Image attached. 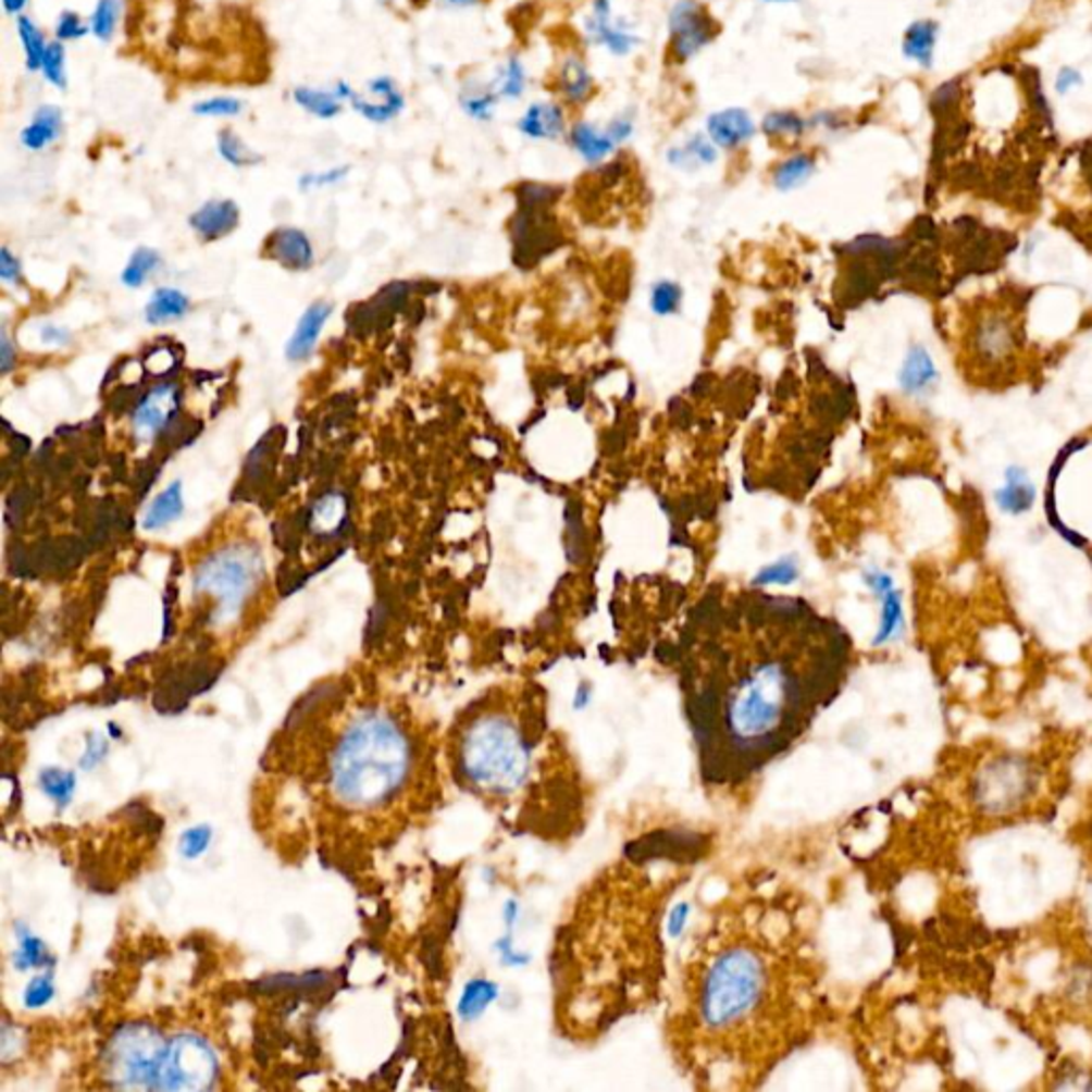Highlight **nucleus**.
<instances>
[{
    "label": "nucleus",
    "mask_w": 1092,
    "mask_h": 1092,
    "mask_svg": "<svg viewBox=\"0 0 1092 1092\" xmlns=\"http://www.w3.org/2000/svg\"><path fill=\"white\" fill-rule=\"evenodd\" d=\"M182 512H184V492H182V483L175 481L152 499V504L148 506V510L144 514L141 528L146 532H159L169 523H173L175 519H179Z\"/></svg>",
    "instance_id": "5701e85b"
},
{
    "label": "nucleus",
    "mask_w": 1092,
    "mask_h": 1092,
    "mask_svg": "<svg viewBox=\"0 0 1092 1092\" xmlns=\"http://www.w3.org/2000/svg\"><path fill=\"white\" fill-rule=\"evenodd\" d=\"M263 576V557L250 545H231L208 555L195 572V594L212 596L216 621L239 612Z\"/></svg>",
    "instance_id": "423d86ee"
},
{
    "label": "nucleus",
    "mask_w": 1092,
    "mask_h": 1092,
    "mask_svg": "<svg viewBox=\"0 0 1092 1092\" xmlns=\"http://www.w3.org/2000/svg\"><path fill=\"white\" fill-rule=\"evenodd\" d=\"M707 135L717 148L736 150L752 141L756 135V122L749 111L741 108L715 111L707 117Z\"/></svg>",
    "instance_id": "ddd939ff"
},
{
    "label": "nucleus",
    "mask_w": 1092,
    "mask_h": 1092,
    "mask_svg": "<svg viewBox=\"0 0 1092 1092\" xmlns=\"http://www.w3.org/2000/svg\"><path fill=\"white\" fill-rule=\"evenodd\" d=\"M193 111L201 117H235L244 111V103L235 97H212L195 103Z\"/></svg>",
    "instance_id": "c03bdc74"
},
{
    "label": "nucleus",
    "mask_w": 1092,
    "mask_h": 1092,
    "mask_svg": "<svg viewBox=\"0 0 1092 1092\" xmlns=\"http://www.w3.org/2000/svg\"><path fill=\"white\" fill-rule=\"evenodd\" d=\"M481 0H444V4L448 7H455V9H466V7H474L479 4Z\"/></svg>",
    "instance_id": "052dcab7"
},
{
    "label": "nucleus",
    "mask_w": 1092,
    "mask_h": 1092,
    "mask_svg": "<svg viewBox=\"0 0 1092 1092\" xmlns=\"http://www.w3.org/2000/svg\"><path fill=\"white\" fill-rule=\"evenodd\" d=\"M816 157L811 154H794L790 159H785L783 163L777 164L774 173H772V182L779 190H794L798 186H803L814 173H816Z\"/></svg>",
    "instance_id": "c85d7f7f"
},
{
    "label": "nucleus",
    "mask_w": 1092,
    "mask_h": 1092,
    "mask_svg": "<svg viewBox=\"0 0 1092 1092\" xmlns=\"http://www.w3.org/2000/svg\"><path fill=\"white\" fill-rule=\"evenodd\" d=\"M717 159V150H715V144L710 141L709 137H703V135H694L687 144L679 146V148H672L668 152V161L679 169H696L700 164H712Z\"/></svg>",
    "instance_id": "c756f323"
},
{
    "label": "nucleus",
    "mask_w": 1092,
    "mask_h": 1092,
    "mask_svg": "<svg viewBox=\"0 0 1092 1092\" xmlns=\"http://www.w3.org/2000/svg\"><path fill=\"white\" fill-rule=\"evenodd\" d=\"M939 381V370L925 346L909 348L903 368L898 372V384L907 395H922Z\"/></svg>",
    "instance_id": "aec40b11"
},
{
    "label": "nucleus",
    "mask_w": 1092,
    "mask_h": 1092,
    "mask_svg": "<svg viewBox=\"0 0 1092 1092\" xmlns=\"http://www.w3.org/2000/svg\"><path fill=\"white\" fill-rule=\"evenodd\" d=\"M120 0H97V7L92 11V17H90V30L92 35L108 44L117 28V20H120Z\"/></svg>",
    "instance_id": "e433bc0d"
},
{
    "label": "nucleus",
    "mask_w": 1092,
    "mask_h": 1092,
    "mask_svg": "<svg viewBox=\"0 0 1092 1092\" xmlns=\"http://www.w3.org/2000/svg\"><path fill=\"white\" fill-rule=\"evenodd\" d=\"M26 4H28V0H2V7L9 15H22Z\"/></svg>",
    "instance_id": "bf43d9fd"
},
{
    "label": "nucleus",
    "mask_w": 1092,
    "mask_h": 1092,
    "mask_svg": "<svg viewBox=\"0 0 1092 1092\" xmlns=\"http://www.w3.org/2000/svg\"><path fill=\"white\" fill-rule=\"evenodd\" d=\"M331 314H333V303H328L325 299L314 301L303 312V317L299 319L297 327L286 344V359L290 363H301L314 352L319 337H321V331L327 325Z\"/></svg>",
    "instance_id": "4468645a"
},
{
    "label": "nucleus",
    "mask_w": 1092,
    "mask_h": 1092,
    "mask_svg": "<svg viewBox=\"0 0 1092 1092\" xmlns=\"http://www.w3.org/2000/svg\"><path fill=\"white\" fill-rule=\"evenodd\" d=\"M0 357H2V372L7 374L11 370V363H13V348H11V342L7 337V331H2V335H0Z\"/></svg>",
    "instance_id": "6e6d98bb"
},
{
    "label": "nucleus",
    "mask_w": 1092,
    "mask_h": 1092,
    "mask_svg": "<svg viewBox=\"0 0 1092 1092\" xmlns=\"http://www.w3.org/2000/svg\"><path fill=\"white\" fill-rule=\"evenodd\" d=\"M216 148H219L220 159L235 169H248V166H257L261 163V157L233 128L219 131Z\"/></svg>",
    "instance_id": "7c9ffc66"
},
{
    "label": "nucleus",
    "mask_w": 1092,
    "mask_h": 1092,
    "mask_svg": "<svg viewBox=\"0 0 1092 1092\" xmlns=\"http://www.w3.org/2000/svg\"><path fill=\"white\" fill-rule=\"evenodd\" d=\"M44 792L58 803V807H66L71 796H73V790H75V777L73 772H66V770H60V768H48L41 772V779H39Z\"/></svg>",
    "instance_id": "58836bf2"
},
{
    "label": "nucleus",
    "mask_w": 1092,
    "mask_h": 1092,
    "mask_svg": "<svg viewBox=\"0 0 1092 1092\" xmlns=\"http://www.w3.org/2000/svg\"><path fill=\"white\" fill-rule=\"evenodd\" d=\"M17 37L22 41V48H24V58H26V69L30 73L35 71H41V64H44V55H46V50H48V44H46V37L41 33V28L26 15H17Z\"/></svg>",
    "instance_id": "473e14b6"
},
{
    "label": "nucleus",
    "mask_w": 1092,
    "mask_h": 1092,
    "mask_svg": "<svg viewBox=\"0 0 1092 1092\" xmlns=\"http://www.w3.org/2000/svg\"><path fill=\"white\" fill-rule=\"evenodd\" d=\"M344 519V499L337 495H328L314 508V528L321 532H331Z\"/></svg>",
    "instance_id": "a18cd8bd"
},
{
    "label": "nucleus",
    "mask_w": 1092,
    "mask_h": 1092,
    "mask_svg": "<svg viewBox=\"0 0 1092 1092\" xmlns=\"http://www.w3.org/2000/svg\"><path fill=\"white\" fill-rule=\"evenodd\" d=\"M62 126H64V117H62L60 108L41 106L33 113L30 122L22 128L20 141L26 150L41 152L58 141V137L62 135Z\"/></svg>",
    "instance_id": "a211bd4d"
},
{
    "label": "nucleus",
    "mask_w": 1092,
    "mask_h": 1092,
    "mask_svg": "<svg viewBox=\"0 0 1092 1092\" xmlns=\"http://www.w3.org/2000/svg\"><path fill=\"white\" fill-rule=\"evenodd\" d=\"M190 310V299L177 288H159L146 306V321L150 325H166L182 321Z\"/></svg>",
    "instance_id": "a878e982"
},
{
    "label": "nucleus",
    "mask_w": 1092,
    "mask_h": 1092,
    "mask_svg": "<svg viewBox=\"0 0 1092 1092\" xmlns=\"http://www.w3.org/2000/svg\"><path fill=\"white\" fill-rule=\"evenodd\" d=\"M210 841H212V830L208 826H197V828L184 832L182 854L186 858H197L199 854H203L210 847Z\"/></svg>",
    "instance_id": "8fccbe9b"
},
{
    "label": "nucleus",
    "mask_w": 1092,
    "mask_h": 1092,
    "mask_svg": "<svg viewBox=\"0 0 1092 1092\" xmlns=\"http://www.w3.org/2000/svg\"><path fill=\"white\" fill-rule=\"evenodd\" d=\"M807 122L794 111H770L762 120V131L768 139L796 141L803 137Z\"/></svg>",
    "instance_id": "f704fd0d"
},
{
    "label": "nucleus",
    "mask_w": 1092,
    "mask_h": 1092,
    "mask_svg": "<svg viewBox=\"0 0 1092 1092\" xmlns=\"http://www.w3.org/2000/svg\"><path fill=\"white\" fill-rule=\"evenodd\" d=\"M41 339L46 344H52V346H64L71 339V335H69L66 328L46 325V327L41 328Z\"/></svg>",
    "instance_id": "5fc2aeb1"
},
{
    "label": "nucleus",
    "mask_w": 1092,
    "mask_h": 1092,
    "mask_svg": "<svg viewBox=\"0 0 1092 1092\" xmlns=\"http://www.w3.org/2000/svg\"><path fill=\"white\" fill-rule=\"evenodd\" d=\"M348 173H350V166H348V164H344V166H333V169H327V171L306 173V175H301V179H299V188H301V190H317V188L335 186V184H339V182H342Z\"/></svg>",
    "instance_id": "de8ad7c7"
},
{
    "label": "nucleus",
    "mask_w": 1092,
    "mask_h": 1092,
    "mask_svg": "<svg viewBox=\"0 0 1092 1092\" xmlns=\"http://www.w3.org/2000/svg\"><path fill=\"white\" fill-rule=\"evenodd\" d=\"M379 2H383V4H386V2H388V0H379Z\"/></svg>",
    "instance_id": "e2e57ef3"
},
{
    "label": "nucleus",
    "mask_w": 1092,
    "mask_h": 1092,
    "mask_svg": "<svg viewBox=\"0 0 1092 1092\" xmlns=\"http://www.w3.org/2000/svg\"><path fill=\"white\" fill-rule=\"evenodd\" d=\"M497 101H499V95L495 92L493 84H483L476 79H470L461 88V95H459V103H461L463 111L479 122L492 120Z\"/></svg>",
    "instance_id": "bb28decb"
},
{
    "label": "nucleus",
    "mask_w": 1092,
    "mask_h": 1092,
    "mask_svg": "<svg viewBox=\"0 0 1092 1092\" xmlns=\"http://www.w3.org/2000/svg\"><path fill=\"white\" fill-rule=\"evenodd\" d=\"M188 222L203 241H216L237 228L239 208L231 199H212L193 212Z\"/></svg>",
    "instance_id": "dca6fc26"
},
{
    "label": "nucleus",
    "mask_w": 1092,
    "mask_h": 1092,
    "mask_svg": "<svg viewBox=\"0 0 1092 1092\" xmlns=\"http://www.w3.org/2000/svg\"><path fill=\"white\" fill-rule=\"evenodd\" d=\"M1022 314L1014 299L990 297L973 306L965 328V355L976 379H1007L1025 350Z\"/></svg>",
    "instance_id": "39448f33"
},
{
    "label": "nucleus",
    "mask_w": 1092,
    "mask_h": 1092,
    "mask_svg": "<svg viewBox=\"0 0 1092 1092\" xmlns=\"http://www.w3.org/2000/svg\"><path fill=\"white\" fill-rule=\"evenodd\" d=\"M632 131H634V122H632L630 117H625V115H623V117L612 120L606 133L612 137V141H615V144H621V141H625V139L632 135Z\"/></svg>",
    "instance_id": "864d4df0"
},
{
    "label": "nucleus",
    "mask_w": 1092,
    "mask_h": 1092,
    "mask_svg": "<svg viewBox=\"0 0 1092 1092\" xmlns=\"http://www.w3.org/2000/svg\"><path fill=\"white\" fill-rule=\"evenodd\" d=\"M328 983H331L328 973L314 971V973H303V976L284 973V976H275V978H265L261 982L252 983V988L259 994H293V996H297V994H317Z\"/></svg>",
    "instance_id": "b1692460"
},
{
    "label": "nucleus",
    "mask_w": 1092,
    "mask_h": 1092,
    "mask_svg": "<svg viewBox=\"0 0 1092 1092\" xmlns=\"http://www.w3.org/2000/svg\"><path fill=\"white\" fill-rule=\"evenodd\" d=\"M865 583L881 598V625L874 643L892 641L903 628V601L890 574L881 570L865 572Z\"/></svg>",
    "instance_id": "2eb2a0df"
},
{
    "label": "nucleus",
    "mask_w": 1092,
    "mask_h": 1092,
    "mask_svg": "<svg viewBox=\"0 0 1092 1092\" xmlns=\"http://www.w3.org/2000/svg\"><path fill=\"white\" fill-rule=\"evenodd\" d=\"M570 144L587 163L592 164L601 163L606 157L612 154V150L617 146L606 131H600L587 122H576L572 126Z\"/></svg>",
    "instance_id": "393cba45"
},
{
    "label": "nucleus",
    "mask_w": 1092,
    "mask_h": 1092,
    "mask_svg": "<svg viewBox=\"0 0 1092 1092\" xmlns=\"http://www.w3.org/2000/svg\"><path fill=\"white\" fill-rule=\"evenodd\" d=\"M268 257L290 272H306L314 265V248L310 237L295 226L275 228L268 244Z\"/></svg>",
    "instance_id": "9b49d317"
},
{
    "label": "nucleus",
    "mask_w": 1092,
    "mask_h": 1092,
    "mask_svg": "<svg viewBox=\"0 0 1092 1092\" xmlns=\"http://www.w3.org/2000/svg\"><path fill=\"white\" fill-rule=\"evenodd\" d=\"M1078 82H1080V75H1078L1076 71H1071V69H1063V71H1060V75H1058V82H1056V84H1058L1060 92H1067V90H1069L1071 86H1076Z\"/></svg>",
    "instance_id": "4d7b16f0"
},
{
    "label": "nucleus",
    "mask_w": 1092,
    "mask_h": 1092,
    "mask_svg": "<svg viewBox=\"0 0 1092 1092\" xmlns=\"http://www.w3.org/2000/svg\"><path fill=\"white\" fill-rule=\"evenodd\" d=\"M495 985L485 980H476V982L468 983L461 1001H459V1014L466 1018V1020H472L476 1018L493 998H495Z\"/></svg>",
    "instance_id": "4c0bfd02"
},
{
    "label": "nucleus",
    "mask_w": 1092,
    "mask_h": 1092,
    "mask_svg": "<svg viewBox=\"0 0 1092 1092\" xmlns=\"http://www.w3.org/2000/svg\"><path fill=\"white\" fill-rule=\"evenodd\" d=\"M777 967L754 943L736 941L710 954L696 990V1025L712 1041L743 1039L777 1005Z\"/></svg>",
    "instance_id": "7ed1b4c3"
},
{
    "label": "nucleus",
    "mask_w": 1092,
    "mask_h": 1092,
    "mask_svg": "<svg viewBox=\"0 0 1092 1092\" xmlns=\"http://www.w3.org/2000/svg\"><path fill=\"white\" fill-rule=\"evenodd\" d=\"M410 749L395 721L365 715L355 721L333 758V790L352 807H376L404 783Z\"/></svg>",
    "instance_id": "20e7f679"
},
{
    "label": "nucleus",
    "mask_w": 1092,
    "mask_h": 1092,
    "mask_svg": "<svg viewBox=\"0 0 1092 1092\" xmlns=\"http://www.w3.org/2000/svg\"><path fill=\"white\" fill-rule=\"evenodd\" d=\"M934 171L988 195L1033 188L1056 148L1038 69L996 62L943 84L930 99Z\"/></svg>",
    "instance_id": "f257e3e1"
},
{
    "label": "nucleus",
    "mask_w": 1092,
    "mask_h": 1092,
    "mask_svg": "<svg viewBox=\"0 0 1092 1092\" xmlns=\"http://www.w3.org/2000/svg\"><path fill=\"white\" fill-rule=\"evenodd\" d=\"M163 1056V1038L154 1027L124 1025L108 1041L106 1076L115 1089H157Z\"/></svg>",
    "instance_id": "0eeeda50"
},
{
    "label": "nucleus",
    "mask_w": 1092,
    "mask_h": 1092,
    "mask_svg": "<svg viewBox=\"0 0 1092 1092\" xmlns=\"http://www.w3.org/2000/svg\"><path fill=\"white\" fill-rule=\"evenodd\" d=\"M20 273H22L20 261L9 252V248H2L0 250V277L4 282H15V280H20Z\"/></svg>",
    "instance_id": "603ef678"
},
{
    "label": "nucleus",
    "mask_w": 1092,
    "mask_h": 1092,
    "mask_svg": "<svg viewBox=\"0 0 1092 1092\" xmlns=\"http://www.w3.org/2000/svg\"><path fill=\"white\" fill-rule=\"evenodd\" d=\"M350 103H352V110L359 111V113H361L368 122H372V124H388L390 120H395V117L404 111L399 110L397 106L388 103V101H383V99H379V101H368V99H363V97H359V95H355V97L350 99Z\"/></svg>",
    "instance_id": "a19ab883"
},
{
    "label": "nucleus",
    "mask_w": 1092,
    "mask_h": 1092,
    "mask_svg": "<svg viewBox=\"0 0 1092 1092\" xmlns=\"http://www.w3.org/2000/svg\"><path fill=\"white\" fill-rule=\"evenodd\" d=\"M555 741L543 700L534 692L521 698L487 703L461 736L459 770L468 783L497 801H545L555 777Z\"/></svg>",
    "instance_id": "f03ea898"
},
{
    "label": "nucleus",
    "mask_w": 1092,
    "mask_h": 1092,
    "mask_svg": "<svg viewBox=\"0 0 1092 1092\" xmlns=\"http://www.w3.org/2000/svg\"><path fill=\"white\" fill-rule=\"evenodd\" d=\"M668 33L670 54L677 62H687L719 35V24L700 0H677L668 17Z\"/></svg>",
    "instance_id": "9d476101"
},
{
    "label": "nucleus",
    "mask_w": 1092,
    "mask_h": 1092,
    "mask_svg": "<svg viewBox=\"0 0 1092 1092\" xmlns=\"http://www.w3.org/2000/svg\"><path fill=\"white\" fill-rule=\"evenodd\" d=\"M41 73H44L46 82L52 84L58 90L66 88V52H64L62 41L48 44L44 64H41Z\"/></svg>",
    "instance_id": "ea45409f"
},
{
    "label": "nucleus",
    "mask_w": 1092,
    "mask_h": 1092,
    "mask_svg": "<svg viewBox=\"0 0 1092 1092\" xmlns=\"http://www.w3.org/2000/svg\"><path fill=\"white\" fill-rule=\"evenodd\" d=\"M681 306V288L674 282H657L652 290V310L657 317H670Z\"/></svg>",
    "instance_id": "37998d69"
},
{
    "label": "nucleus",
    "mask_w": 1092,
    "mask_h": 1092,
    "mask_svg": "<svg viewBox=\"0 0 1092 1092\" xmlns=\"http://www.w3.org/2000/svg\"><path fill=\"white\" fill-rule=\"evenodd\" d=\"M52 996H54V983L48 976H41L30 982L26 994H24V1001L30 1009H37V1007L48 1005L52 1001Z\"/></svg>",
    "instance_id": "3c124183"
},
{
    "label": "nucleus",
    "mask_w": 1092,
    "mask_h": 1092,
    "mask_svg": "<svg viewBox=\"0 0 1092 1092\" xmlns=\"http://www.w3.org/2000/svg\"><path fill=\"white\" fill-rule=\"evenodd\" d=\"M495 92L499 99H519L525 90V69L519 58H508V62L499 69L495 82H493Z\"/></svg>",
    "instance_id": "c9c22d12"
},
{
    "label": "nucleus",
    "mask_w": 1092,
    "mask_h": 1092,
    "mask_svg": "<svg viewBox=\"0 0 1092 1092\" xmlns=\"http://www.w3.org/2000/svg\"><path fill=\"white\" fill-rule=\"evenodd\" d=\"M798 579V566L792 557H783L762 568L756 576V585H790Z\"/></svg>",
    "instance_id": "79ce46f5"
},
{
    "label": "nucleus",
    "mask_w": 1092,
    "mask_h": 1092,
    "mask_svg": "<svg viewBox=\"0 0 1092 1092\" xmlns=\"http://www.w3.org/2000/svg\"><path fill=\"white\" fill-rule=\"evenodd\" d=\"M557 92L568 106H583L594 90V77L579 55H568L557 71Z\"/></svg>",
    "instance_id": "412c9836"
},
{
    "label": "nucleus",
    "mask_w": 1092,
    "mask_h": 1092,
    "mask_svg": "<svg viewBox=\"0 0 1092 1092\" xmlns=\"http://www.w3.org/2000/svg\"><path fill=\"white\" fill-rule=\"evenodd\" d=\"M179 406L177 388L171 384H161L152 388L135 408L133 425L139 436H154L163 432L169 421L175 417Z\"/></svg>",
    "instance_id": "f8f14e48"
},
{
    "label": "nucleus",
    "mask_w": 1092,
    "mask_h": 1092,
    "mask_svg": "<svg viewBox=\"0 0 1092 1092\" xmlns=\"http://www.w3.org/2000/svg\"><path fill=\"white\" fill-rule=\"evenodd\" d=\"M163 265V259L157 250L152 248H137L133 252V257L128 259L124 272H122V284L128 286V288H139L146 284V280L152 275V273L159 272Z\"/></svg>",
    "instance_id": "72a5a7b5"
},
{
    "label": "nucleus",
    "mask_w": 1092,
    "mask_h": 1092,
    "mask_svg": "<svg viewBox=\"0 0 1092 1092\" xmlns=\"http://www.w3.org/2000/svg\"><path fill=\"white\" fill-rule=\"evenodd\" d=\"M587 30L590 35L601 44L604 48H608L612 54L621 55L628 54L634 46H636V37L628 30H623L619 24H612L610 20V4L608 0H596L594 2V13L587 22Z\"/></svg>",
    "instance_id": "6ab92c4d"
},
{
    "label": "nucleus",
    "mask_w": 1092,
    "mask_h": 1092,
    "mask_svg": "<svg viewBox=\"0 0 1092 1092\" xmlns=\"http://www.w3.org/2000/svg\"><path fill=\"white\" fill-rule=\"evenodd\" d=\"M765 2H796V0H765Z\"/></svg>",
    "instance_id": "680f3d73"
},
{
    "label": "nucleus",
    "mask_w": 1092,
    "mask_h": 1092,
    "mask_svg": "<svg viewBox=\"0 0 1092 1092\" xmlns=\"http://www.w3.org/2000/svg\"><path fill=\"white\" fill-rule=\"evenodd\" d=\"M333 92H335V97H337L342 103H344V101H350V99L357 95L348 82H337Z\"/></svg>",
    "instance_id": "13d9d810"
},
{
    "label": "nucleus",
    "mask_w": 1092,
    "mask_h": 1092,
    "mask_svg": "<svg viewBox=\"0 0 1092 1092\" xmlns=\"http://www.w3.org/2000/svg\"><path fill=\"white\" fill-rule=\"evenodd\" d=\"M1038 499V489L1031 474L1020 466H1009L1005 470L1003 485L994 492L996 506L1012 517H1020L1033 508Z\"/></svg>",
    "instance_id": "f3484780"
},
{
    "label": "nucleus",
    "mask_w": 1092,
    "mask_h": 1092,
    "mask_svg": "<svg viewBox=\"0 0 1092 1092\" xmlns=\"http://www.w3.org/2000/svg\"><path fill=\"white\" fill-rule=\"evenodd\" d=\"M934 44H936V24L930 20H920L907 28L903 39V52L920 66H930L934 55Z\"/></svg>",
    "instance_id": "cd10ccee"
},
{
    "label": "nucleus",
    "mask_w": 1092,
    "mask_h": 1092,
    "mask_svg": "<svg viewBox=\"0 0 1092 1092\" xmlns=\"http://www.w3.org/2000/svg\"><path fill=\"white\" fill-rule=\"evenodd\" d=\"M88 30H90V26L75 11H62L55 22L58 41H77V39L86 37Z\"/></svg>",
    "instance_id": "49530a36"
},
{
    "label": "nucleus",
    "mask_w": 1092,
    "mask_h": 1092,
    "mask_svg": "<svg viewBox=\"0 0 1092 1092\" xmlns=\"http://www.w3.org/2000/svg\"><path fill=\"white\" fill-rule=\"evenodd\" d=\"M519 131L530 139H559L566 133V113L557 103H536L521 115Z\"/></svg>",
    "instance_id": "4be33fe9"
},
{
    "label": "nucleus",
    "mask_w": 1092,
    "mask_h": 1092,
    "mask_svg": "<svg viewBox=\"0 0 1092 1092\" xmlns=\"http://www.w3.org/2000/svg\"><path fill=\"white\" fill-rule=\"evenodd\" d=\"M1031 790V772L1018 758H1001L983 768L976 779V801L990 814H1003L1020 805Z\"/></svg>",
    "instance_id": "1a4fd4ad"
},
{
    "label": "nucleus",
    "mask_w": 1092,
    "mask_h": 1092,
    "mask_svg": "<svg viewBox=\"0 0 1092 1092\" xmlns=\"http://www.w3.org/2000/svg\"><path fill=\"white\" fill-rule=\"evenodd\" d=\"M293 99L301 110L308 111L321 120H333L342 113V101L335 97V92H328V90L299 86L293 90Z\"/></svg>",
    "instance_id": "2f4dec72"
},
{
    "label": "nucleus",
    "mask_w": 1092,
    "mask_h": 1092,
    "mask_svg": "<svg viewBox=\"0 0 1092 1092\" xmlns=\"http://www.w3.org/2000/svg\"><path fill=\"white\" fill-rule=\"evenodd\" d=\"M46 963H50V958L46 956V947H44V943H41L39 939H35V936H28V934H26V936L22 939V952L17 954L15 965H17L20 969H28V967H41V965H46Z\"/></svg>",
    "instance_id": "09e8293b"
},
{
    "label": "nucleus",
    "mask_w": 1092,
    "mask_h": 1092,
    "mask_svg": "<svg viewBox=\"0 0 1092 1092\" xmlns=\"http://www.w3.org/2000/svg\"><path fill=\"white\" fill-rule=\"evenodd\" d=\"M219 1063L212 1047L197 1035H179L164 1050L157 1078L159 1091H208L214 1087Z\"/></svg>",
    "instance_id": "6e6552de"
}]
</instances>
